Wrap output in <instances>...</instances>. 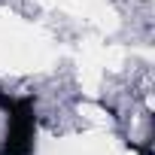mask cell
Wrapping results in <instances>:
<instances>
[{"label":"cell","instance_id":"1","mask_svg":"<svg viewBox=\"0 0 155 155\" xmlns=\"http://www.w3.org/2000/svg\"><path fill=\"white\" fill-rule=\"evenodd\" d=\"M0 107L6 116V140L0 155H34V131H37V113L34 97H6L0 91Z\"/></svg>","mask_w":155,"mask_h":155}]
</instances>
